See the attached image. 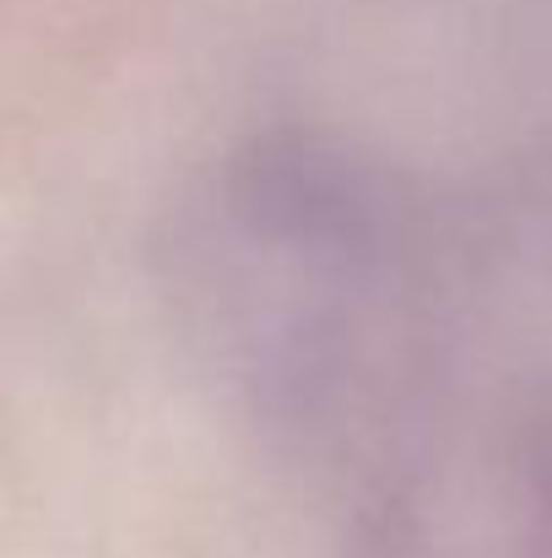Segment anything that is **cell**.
Returning a JSON list of instances; mask_svg holds the SVG:
<instances>
[{
    "label": "cell",
    "instance_id": "obj_1",
    "mask_svg": "<svg viewBox=\"0 0 552 558\" xmlns=\"http://www.w3.org/2000/svg\"><path fill=\"white\" fill-rule=\"evenodd\" d=\"M244 390L347 477L358 558H552V163L455 206L373 174Z\"/></svg>",
    "mask_w": 552,
    "mask_h": 558
}]
</instances>
